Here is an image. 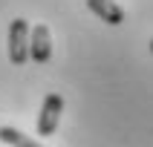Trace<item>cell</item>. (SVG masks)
<instances>
[{
    "label": "cell",
    "mask_w": 153,
    "mask_h": 147,
    "mask_svg": "<svg viewBox=\"0 0 153 147\" xmlns=\"http://www.w3.org/2000/svg\"><path fill=\"white\" fill-rule=\"evenodd\" d=\"M9 58L15 66L29 61V23L23 17L12 20V26H9Z\"/></svg>",
    "instance_id": "6da1fadb"
},
{
    "label": "cell",
    "mask_w": 153,
    "mask_h": 147,
    "mask_svg": "<svg viewBox=\"0 0 153 147\" xmlns=\"http://www.w3.org/2000/svg\"><path fill=\"white\" fill-rule=\"evenodd\" d=\"M0 141H3V144H12V147H43V144H38L35 138L23 136V133L15 130V127H0Z\"/></svg>",
    "instance_id": "5b68a950"
},
{
    "label": "cell",
    "mask_w": 153,
    "mask_h": 147,
    "mask_svg": "<svg viewBox=\"0 0 153 147\" xmlns=\"http://www.w3.org/2000/svg\"><path fill=\"white\" fill-rule=\"evenodd\" d=\"M49 55H52L49 26L38 23L35 29H29V61H35V64H46Z\"/></svg>",
    "instance_id": "3957f363"
},
{
    "label": "cell",
    "mask_w": 153,
    "mask_h": 147,
    "mask_svg": "<svg viewBox=\"0 0 153 147\" xmlns=\"http://www.w3.org/2000/svg\"><path fill=\"white\" fill-rule=\"evenodd\" d=\"M61 112H64V98H61L58 92H49L43 98L41 115H38V136H52V133L58 130Z\"/></svg>",
    "instance_id": "7a4b0ae2"
},
{
    "label": "cell",
    "mask_w": 153,
    "mask_h": 147,
    "mask_svg": "<svg viewBox=\"0 0 153 147\" xmlns=\"http://www.w3.org/2000/svg\"><path fill=\"white\" fill-rule=\"evenodd\" d=\"M87 9L95 12L104 23H110V26H119L121 20H124V9H121L116 0H87Z\"/></svg>",
    "instance_id": "277c9868"
}]
</instances>
